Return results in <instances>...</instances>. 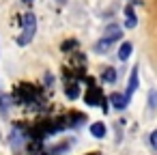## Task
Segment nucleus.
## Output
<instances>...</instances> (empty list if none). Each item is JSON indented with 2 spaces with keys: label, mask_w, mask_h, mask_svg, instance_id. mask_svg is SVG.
I'll list each match as a JSON object with an SVG mask.
<instances>
[{
  "label": "nucleus",
  "mask_w": 157,
  "mask_h": 155,
  "mask_svg": "<svg viewBox=\"0 0 157 155\" xmlns=\"http://www.w3.org/2000/svg\"><path fill=\"white\" fill-rule=\"evenodd\" d=\"M151 144H153V149H157V129L151 134Z\"/></svg>",
  "instance_id": "obj_13"
},
{
  "label": "nucleus",
  "mask_w": 157,
  "mask_h": 155,
  "mask_svg": "<svg viewBox=\"0 0 157 155\" xmlns=\"http://www.w3.org/2000/svg\"><path fill=\"white\" fill-rule=\"evenodd\" d=\"M90 134H93L95 138H103V136H105V125H103V123H93V125H90Z\"/></svg>",
  "instance_id": "obj_7"
},
{
  "label": "nucleus",
  "mask_w": 157,
  "mask_h": 155,
  "mask_svg": "<svg viewBox=\"0 0 157 155\" xmlns=\"http://www.w3.org/2000/svg\"><path fill=\"white\" fill-rule=\"evenodd\" d=\"M103 39H108V41L121 39V26H118V24H110V26L105 28V37H103Z\"/></svg>",
  "instance_id": "obj_5"
},
{
  "label": "nucleus",
  "mask_w": 157,
  "mask_h": 155,
  "mask_svg": "<svg viewBox=\"0 0 157 155\" xmlns=\"http://www.w3.org/2000/svg\"><path fill=\"white\" fill-rule=\"evenodd\" d=\"M67 97H69V99H75V97H78V86H73V88L69 86V88H67Z\"/></svg>",
  "instance_id": "obj_12"
},
{
  "label": "nucleus",
  "mask_w": 157,
  "mask_h": 155,
  "mask_svg": "<svg viewBox=\"0 0 157 155\" xmlns=\"http://www.w3.org/2000/svg\"><path fill=\"white\" fill-rule=\"evenodd\" d=\"M136 88H138V67H133L131 69V76H129V86H127V99H131V95L136 93Z\"/></svg>",
  "instance_id": "obj_2"
},
{
  "label": "nucleus",
  "mask_w": 157,
  "mask_h": 155,
  "mask_svg": "<svg viewBox=\"0 0 157 155\" xmlns=\"http://www.w3.org/2000/svg\"><path fill=\"white\" fill-rule=\"evenodd\" d=\"M86 101H88V106H97V103H101V93H99V88H97V86H93V88L88 91Z\"/></svg>",
  "instance_id": "obj_6"
},
{
  "label": "nucleus",
  "mask_w": 157,
  "mask_h": 155,
  "mask_svg": "<svg viewBox=\"0 0 157 155\" xmlns=\"http://www.w3.org/2000/svg\"><path fill=\"white\" fill-rule=\"evenodd\" d=\"M136 24H138V20H136L133 7L127 5V7H125V26H127V28H136Z\"/></svg>",
  "instance_id": "obj_4"
},
{
  "label": "nucleus",
  "mask_w": 157,
  "mask_h": 155,
  "mask_svg": "<svg viewBox=\"0 0 157 155\" xmlns=\"http://www.w3.org/2000/svg\"><path fill=\"white\" fill-rule=\"evenodd\" d=\"M110 45H112V41H108V39H101V41L95 45V52H97V54H103V52H105Z\"/></svg>",
  "instance_id": "obj_9"
},
{
  "label": "nucleus",
  "mask_w": 157,
  "mask_h": 155,
  "mask_svg": "<svg viewBox=\"0 0 157 155\" xmlns=\"http://www.w3.org/2000/svg\"><path fill=\"white\" fill-rule=\"evenodd\" d=\"M110 103H112L114 108H118V110H123V108H127V103H129V99H127L125 95H121V93H112V95H110Z\"/></svg>",
  "instance_id": "obj_3"
},
{
  "label": "nucleus",
  "mask_w": 157,
  "mask_h": 155,
  "mask_svg": "<svg viewBox=\"0 0 157 155\" xmlns=\"http://www.w3.org/2000/svg\"><path fill=\"white\" fill-rule=\"evenodd\" d=\"M148 106H151V108H157V88H153V91L148 93Z\"/></svg>",
  "instance_id": "obj_11"
},
{
  "label": "nucleus",
  "mask_w": 157,
  "mask_h": 155,
  "mask_svg": "<svg viewBox=\"0 0 157 155\" xmlns=\"http://www.w3.org/2000/svg\"><path fill=\"white\" fill-rule=\"evenodd\" d=\"M20 24H22V35H20V39H17V43H20V45H28V43L33 41L35 33H37V17H35L33 13H26V15L20 17Z\"/></svg>",
  "instance_id": "obj_1"
},
{
  "label": "nucleus",
  "mask_w": 157,
  "mask_h": 155,
  "mask_svg": "<svg viewBox=\"0 0 157 155\" xmlns=\"http://www.w3.org/2000/svg\"><path fill=\"white\" fill-rule=\"evenodd\" d=\"M24 2H28V5H30V2H35V0H24Z\"/></svg>",
  "instance_id": "obj_14"
},
{
  "label": "nucleus",
  "mask_w": 157,
  "mask_h": 155,
  "mask_svg": "<svg viewBox=\"0 0 157 155\" xmlns=\"http://www.w3.org/2000/svg\"><path fill=\"white\" fill-rule=\"evenodd\" d=\"M103 80H105V82H114V80H116V71H114L112 67H108V69L103 71Z\"/></svg>",
  "instance_id": "obj_10"
},
{
  "label": "nucleus",
  "mask_w": 157,
  "mask_h": 155,
  "mask_svg": "<svg viewBox=\"0 0 157 155\" xmlns=\"http://www.w3.org/2000/svg\"><path fill=\"white\" fill-rule=\"evenodd\" d=\"M129 56H131V43H123L121 50H118V58L121 60H127Z\"/></svg>",
  "instance_id": "obj_8"
}]
</instances>
